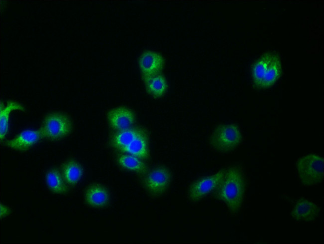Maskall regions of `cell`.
<instances>
[{"label": "cell", "mask_w": 324, "mask_h": 244, "mask_svg": "<svg viewBox=\"0 0 324 244\" xmlns=\"http://www.w3.org/2000/svg\"><path fill=\"white\" fill-rule=\"evenodd\" d=\"M217 197L222 201L232 213L240 209L246 191V181L242 170L231 167L225 171L223 178L216 190Z\"/></svg>", "instance_id": "6da1fadb"}, {"label": "cell", "mask_w": 324, "mask_h": 244, "mask_svg": "<svg viewBox=\"0 0 324 244\" xmlns=\"http://www.w3.org/2000/svg\"><path fill=\"white\" fill-rule=\"evenodd\" d=\"M281 61L273 53L262 55L252 65V78L254 86L259 89L268 88L273 86L281 74Z\"/></svg>", "instance_id": "7a4b0ae2"}, {"label": "cell", "mask_w": 324, "mask_h": 244, "mask_svg": "<svg viewBox=\"0 0 324 244\" xmlns=\"http://www.w3.org/2000/svg\"><path fill=\"white\" fill-rule=\"evenodd\" d=\"M242 140L239 126L235 124L217 126L209 138V145L217 152L228 153L233 151Z\"/></svg>", "instance_id": "3957f363"}, {"label": "cell", "mask_w": 324, "mask_h": 244, "mask_svg": "<svg viewBox=\"0 0 324 244\" xmlns=\"http://www.w3.org/2000/svg\"><path fill=\"white\" fill-rule=\"evenodd\" d=\"M299 178L306 187L317 185L323 180V158L310 153L299 158L296 162Z\"/></svg>", "instance_id": "277c9868"}, {"label": "cell", "mask_w": 324, "mask_h": 244, "mask_svg": "<svg viewBox=\"0 0 324 244\" xmlns=\"http://www.w3.org/2000/svg\"><path fill=\"white\" fill-rule=\"evenodd\" d=\"M72 128V122L67 114L54 112L45 116L39 130L42 138L57 140L68 135Z\"/></svg>", "instance_id": "5b68a950"}, {"label": "cell", "mask_w": 324, "mask_h": 244, "mask_svg": "<svg viewBox=\"0 0 324 244\" xmlns=\"http://www.w3.org/2000/svg\"><path fill=\"white\" fill-rule=\"evenodd\" d=\"M172 174L163 166L156 167L150 170L143 181L145 190L151 195L158 196L164 194L169 187Z\"/></svg>", "instance_id": "8992f818"}, {"label": "cell", "mask_w": 324, "mask_h": 244, "mask_svg": "<svg viewBox=\"0 0 324 244\" xmlns=\"http://www.w3.org/2000/svg\"><path fill=\"white\" fill-rule=\"evenodd\" d=\"M225 173L220 170L216 173L204 177L193 182L188 189V197L192 202H197L216 190L221 183Z\"/></svg>", "instance_id": "52a82bcc"}, {"label": "cell", "mask_w": 324, "mask_h": 244, "mask_svg": "<svg viewBox=\"0 0 324 244\" xmlns=\"http://www.w3.org/2000/svg\"><path fill=\"white\" fill-rule=\"evenodd\" d=\"M138 66L143 80L161 73L164 67L165 60L160 53L146 50L138 59Z\"/></svg>", "instance_id": "ba28073f"}, {"label": "cell", "mask_w": 324, "mask_h": 244, "mask_svg": "<svg viewBox=\"0 0 324 244\" xmlns=\"http://www.w3.org/2000/svg\"><path fill=\"white\" fill-rule=\"evenodd\" d=\"M107 118L111 127L117 131L132 127L135 122L134 113L125 107H118L110 110Z\"/></svg>", "instance_id": "9c48e42d"}, {"label": "cell", "mask_w": 324, "mask_h": 244, "mask_svg": "<svg viewBox=\"0 0 324 244\" xmlns=\"http://www.w3.org/2000/svg\"><path fill=\"white\" fill-rule=\"evenodd\" d=\"M321 211L315 203L304 198L297 200L290 213L292 218L297 221L310 222L316 220Z\"/></svg>", "instance_id": "30bf717a"}, {"label": "cell", "mask_w": 324, "mask_h": 244, "mask_svg": "<svg viewBox=\"0 0 324 244\" xmlns=\"http://www.w3.org/2000/svg\"><path fill=\"white\" fill-rule=\"evenodd\" d=\"M42 138L40 130H26L14 138L5 141V145L11 149L26 151Z\"/></svg>", "instance_id": "8fae6325"}, {"label": "cell", "mask_w": 324, "mask_h": 244, "mask_svg": "<svg viewBox=\"0 0 324 244\" xmlns=\"http://www.w3.org/2000/svg\"><path fill=\"white\" fill-rule=\"evenodd\" d=\"M84 198L85 202L88 205L95 208H101L105 207L108 203L109 194L104 186L94 184L86 189Z\"/></svg>", "instance_id": "7c38bea8"}, {"label": "cell", "mask_w": 324, "mask_h": 244, "mask_svg": "<svg viewBox=\"0 0 324 244\" xmlns=\"http://www.w3.org/2000/svg\"><path fill=\"white\" fill-rule=\"evenodd\" d=\"M120 151L136 156L142 160L148 159L149 156L148 137L145 131L139 135L129 145Z\"/></svg>", "instance_id": "4fadbf2b"}, {"label": "cell", "mask_w": 324, "mask_h": 244, "mask_svg": "<svg viewBox=\"0 0 324 244\" xmlns=\"http://www.w3.org/2000/svg\"><path fill=\"white\" fill-rule=\"evenodd\" d=\"M144 131V129L139 127H131L117 131L112 136V145L115 149L120 151Z\"/></svg>", "instance_id": "5bb4252c"}, {"label": "cell", "mask_w": 324, "mask_h": 244, "mask_svg": "<svg viewBox=\"0 0 324 244\" xmlns=\"http://www.w3.org/2000/svg\"><path fill=\"white\" fill-rule=\"evenodd\" d=\"M147 93L156 98L163 96L166 92L168 85L165 76L161 73L150 77L144 80Z\"/></svg>", "instance_id": "9a60e30c"}, {"label": "cell", "mask_w": 324, "mask_h": 244, "mask_svg": "<svg viewBox=\"0 0 324 244\" xmlns=\"http://www.w3.org/2000/svg\"><path fill=\"white\" fill-rule=\"evenodd\" d=\"M61 174L65 182L71 186L75 185L83 174L82 166L76 161L71 160L61 166Z\"/></svg>", "instance_id": "2e32d148"}, {"label": "cell", "mask_w": 324, "mask_h": 244, "mask_svg": "<svg viewBox=\"0 0 324 244\" xmlns=\"http://www.w3.org/2000/svg\"><path fill=\"white\" fill-rule=\"evenodd\" d=\"M14 110L25 111L24 107L20 103L9 100L5 106L2 103L0 110V139L1 141L4 139L8 131L9 116L11 112Z\"/></svg>", "instance_id": "e0dca14e"}, {"label": "cell", "mask_w": 324, "mask_h": 244, "mask_svg": "<svg viewBox=\"0 0 324 244\" xmlns=\"http://www.w3.org/2000/svg\"><path fill=\"white\" fill-rule=\"evenodd\" d=\"M117 162L122 168L137 173L144 174L147 171L148 167L143 160L131 154L119 155Z\"/></svg>", "instance_id": "ac0fdd59"}, {"label": "cell", "mask_w": 324, "mask_h": 244, "mask_svg": "<svg viewBox=\"0 0 324 244\" xmlns=\"http://www.w3.org/2000/svg\"><path fill=\"white\" fill-rule=\"evenodd\" d=\"M45 179L48 187L52 192L59 194L67 193L68 189L66 182L62 174L57 169L48 171L46 174Z\"/></svg>", "instance_id": "d6986e66"}, {"label": "cell", "mask_w": 324, "mask_h": 244, "mask_svg": "<svg viewBox=\"0 0 324 244\" xmlns=\"http://www.w3.org/2000/svg\"><path fill=\"white\" fill-rule=\"evenodd\" d=\"M0 213L1 218H2L10 214V209L6 206L1 204L0 207Z\"/></svg>", "instance_id": "ffe728a7"}]
</instances>
